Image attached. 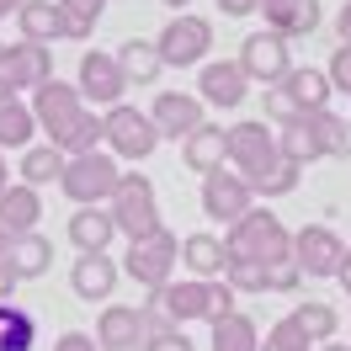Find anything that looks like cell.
Wrapping results in <instances>:
<instances>
[{"instance_id":"obj_15","label":"cell","mask_w":351,"mask_h":351,"mask_svg":"<svg viewBox=\"0 0 351 351\" xmlns=\"http://www.w3.org/2000/svg\"><path fill=\"white\" fill-rule=\"evenodd\" d=\"M149 117H154V128H160V138L176 144V138H192V133L208 123V107H202L197 90H160Z\"/></svg>"},{"instance_id":"obj_14","label":"cell","mask_w":351,"mask_h":351,"mask_svg":"<svg viewBox=\"0 0 351 351\" xmlns=\"http://www.w3.org/2000/svg\"><path fill=\"white\" fill-rule=\"evenodd\" d=\"M75 86H80V96H86V107H117L123 90H128V75H123V64H117V53L90 48L86 59H80Z\"/></svg>"},{"instance_id":"obj_10","label":"cell","mask_w":351,"mask_h":351,"mask_svg":"<svg viewBox=\"0 0 351 351\" xmlns=\"http://www.w3.org/2000/svg\"><path fill=\"white\" fill-rule=\"evenodd\" d=\"M240 69L250 75V86H277L287 69H293V43H287L282 32L261 27V32H250L240 43Z\"/></svg>"},{"instance_id":"obj_24","label":"cell","mask_w":351,"mask_h":351,"mask_svg":"<svg viewBox=\"0 0 351 351\" xmlns=\"http://www.w3.org/2000/svg\"><path fill=\"white\" fill-rule=\"evenodd\" d=\"M38 133L32 101H22V90H0V149H27Z\"/></svg>"},{"instance_id":"obj_42","label":"cell","mask_w":351,"mask_h":351,"mask_svg":"<svg viewBox=\"0 0 351 351\" xmlns=\"http://www.w3.org/2000/svg\"><path fill=\"white\" fill-rule=\"evenodd\" d=\"M325 75H330V86H335V90H346V96H351V43H341L335 53H330Z\"/></svg>"},{"instance_id":"obj_34","label":"cell","mask_w":351,"mask_h":351,"mask_svg":"<svg viewBox=\"0 0 351 351\" xmlns=\"http://www.w3.org/2000/svg\"><path fill=\"white\" fill-rule=\"evenodd\" d=\"M298 176H304V165H293V160L282 154L266 176L250 181V192H256V197H287V192H298Z\"/></svg>"},{"instance_id":"obj_3","label":"cell","mask_w":351,"mask_h":351,"mask_svg":"<svg viewBox=\"0 0 351 351\" xmlns=\"http://www.w3.org/2000/svg\"><path fill=\"white\" fill-rule=\"evenodd\" d=\"M123 181V160L112 149H90V154H69L64 176H59V192H64L75 208H107L112 192Z\"/></svg>"},{"instance_id":"obj_41","label":"cell","mask_w":351,"mask_h":351,"mask_svg":"<svg viewBox=\"0 0 351 351\" xmlns=\"http://www.w3.org/2000/svg\"><path fill=\"white\" fill-rule=\"evenodd\" d=\"M144 351H197V341H192L186 330H149Z\"/></svg>"},{"instance_id":"obj_25","label":"cell","mask_w":351,"mask_h":351,"mask_svg":"<svg viewBox=\"0 0 351 351\" xmlns=\"http://www.w3.org/2000/svg\"><path fill=\"white\" fill-rule=\"evenodd\" d=\"M181 160L192 165L197 176H213L219 165H229V144H223V128L219 123H202L192 138H181Z\"/></svg>"},{"instance_id":"obj_16","label":"cell","mask_w":351,"mask_h":351,"mask_svg":"<svg viewBox=\"0 0 351 351\" xmlns=\"http://www.w3.org/2000/svg\"><path fill=\"white\" fill-rule=\"evenodd\" d=\"M144 341H149L144 308H133V304H107L101 308V319H96V346L101 351H144Z\"/></svg>"},{"instance_id":"obj_2","label":"cell","mask_w":351,"mask_h":351,"mask_svg":"<svg viewBox=\"0 0 351 351\" xmlns=\"http://www.w3.org/2000/svg\"><path fill=\"white\" fill-rule=\"evenodd\" d=\"M229 256L234 261H261V266H277V261H293V229H287L271 208H250L245 219L229 223Z\"/></svg>"},{"instance_id":"obj_11","label":"cell","mask_w":351,"mask_h":351,"mask_svg":"<svg viewBox=\"0 0 351 351\" xmlns=\"http://www.w3.org/2000/svg\"><path fill=\"white\" fill-rule=\"evenodd\" d=\"M256 208V192H250V181H245L240 171H229V165H219L213 176H202V213L208 219H219L223 229L234 219H245Z\"/></svg>"},{"instance_id":"obj_30","label":"cell","mask_w":351,"mask_h":351,"mask_svg":"<svg viewBox=\"0 0 351 351\" xmlns=\"http://www.w3.org/2000/svg\"><path fill=\"white\" fill-rule=\"evenodd\" d=\"M208 351H261V330H256V319L250 314H223V319H213V341H208Z\"/></svg>"},{"instance_id":"obj_12","label":"cell","mask_w":351,"mask_h":351,"mask_svg":"<svg viewBox=\"0 0 351 351\" xmlns=\"http://www.w3.org/2000/svg\"><path fill=\"white\" fill-rule=\"evenodd\" d=\"M341 256H346V245H341V234H335L330 223H308V229L293 234V261H298V271L314 277V282L335 277V271H341Z\"/></svg>"},{"instance_id":"obj_33","label":"cell","mask_w":351,"mask_h":351,"mask_svg":"<svg viewBox=\"0 0 351 351\" xmlns=\"http://www.w3.org/2000/svg\"><path fill=\"white\" fill-rule=\"evenodd\" d=\"M59 11H64V38L69 43H90V32L101 22L107 0H59Z\"/></svg>"},{"instance_id":"obj_26","label":"cell","mask_w":351,"mask_h":351,"mask_svg":"<svg viewBox=\"0 0 351 351\" xmlns=\"http://www.w3.org/2000/svg\"><path fill=\"white\" fill-rule=\"evenodd\" d=\"M117 64H123V75H128V86H154V80L165 75L160 43H149V38H128V43H117Z\"/></svg>"},{"instance_id":"obj_7","label":"cell","mask_w":351,"mask_h":351,"mask_svg":"<svg viewBox=\"0 0 351 351\" xmlns=\"http://www.w3.org/2000/svg\"><path fill=\"white\" fill-rule=\"evenodd\" d=\"M223 144H229V171H240L245 181L266 176L277 160H282V149H277V128L261 123V117H245V123H234V128H223Z\"/></svg>"},{"instance_id":"obj_35","label":"cell","mask_w":351,"mask_h":351,"mask_svg":"<svg viewBox=\"0 0 351 351\" xmlns=\"http://www.w3.org/2000/svg\"><path fill=\"white\" fill-rule=\"evenodd\" d=\"M261 107H266V123L271 128H287V123H298L304 117V107L293 101V90L277 80V86H261Z\"/></svg>"},{"instance_id":"obj_5","label":"cell","mask_w":351,"mask_h":351,"mask_svg":"<svg viewBox=\"0 0 351 351\" xmlns=\"http://www.w3.org/2000/svg\"><path fill=\"white\" fill-rule=\"evenodd\" d=\"M86 96L80 86H69V80H43V86L32 90V117H38V133H43L48 144H59L64 149L69 133L80 128V117H86Z\"/></svg>"},{"instance_id":"obj_23","label":"cell","mask_w":351,"mask_h":351,"mask_svg":"<svg viewBox=\"0 0 351 351\" xmlns=\"http://www.w3.org/2000/svg\"><path fill=\"white\" fill-rule=\"evenodd\" d=\"M117 240V223H112V208H75L69 213V245L80 256H96Z\"/></svg>"},{"instance_id":"obj_39","label":"cell","mask_w":351,"mask_h":351,"mask_svg":"<svg viewBox=\"0 0 351 351\" xmlns=\"http://www.w3.org/2000/svg\"><path fill=\"white\" fill-rule=\"evenodd\" d=\"M314 32H319V0H304V5L287 16L282 38H287V43H298V38H314Z\"/></svg>"},{"instance_id":"obj_36","label":"cell","mask_w":351,"mask_h":351,"mask_svg":"<svg viewBox=\"0 0 351 351\" xmlns=\"http://www.w3.org/2000/svg\"><path fill=\"white\" fill-rule=\"evenodd\" d=\"M223 282L234 287V293H266V266L261 261H234V256H229Z\"/></svg>"},{"instance_id":"obj_48","label":"cell","mask_w":351,"mask_h":351,"mask_svg":"<svg viewBox=\"0 0 351 351\" xmlns=\"http://www.w3.org/2000/svg\"><path fill=\"white\" fill-rule=\"evenodd\" d=\"M335 282H341V287H346V293H351V250H346V256H341V271H335Z\"/></svg>"},{"instance_id":"obj_46","label":"cell","mask_w":351,"mask_h":351,"mask_svg":"<svg viewBox=\"0 0 351 351\" xmlns=\"http://www.w3.org/2000/svg\"><path fill=\"white\" fill-rule=\"evenodd\" d=\"M11 293H16V277H11V266L0 261V304H5V298H11Z\"/></svg>"},{"instance_id":"obj_9","label":"cell","mask_w":351,"mask_h":351,"mask_svg":"<svg viewBox=\"0 0 351 351\" xmlns=\"http://www.w3.org/2000/svg\"><path fill=\"white\" fill-rule=\"evenodd\" d=\"M154 43H160V59H165V64L192 69V64H202L208 48H213V22H208V16H192V11H176Z\"/></svg>"},{"instance_id":"obj_54","label":"cell","mask_w":351,"mask_h":351,"mask_svg":"<svg viewBox=\"0 0 351 351\" xmlns=\"http://www.w3.org/2000/svg\"><path fill=\"white\" fill-rule=\"evenodd\" d=\"M0 48H5V38H0Z\"/></svg>"},{"instance_id":"obj_38","label":"cell","mask_w":351,"mask_h":351,"mask_svg":"<svg viewBox=\"0 0 351 351\" xmlns=\"http://www.w3.org/2000/svg\"><path fill=\"white\" fill-rule=\"evenodd\" d=\"M319 128H325V149L330 160H351V123L335 112H319Z\"/></svg>"},{"instance_id":"obj_50","label":"cell","mask_w":351,"mask_h":351,"mask_svg":"<svg viewBox=\"0 0 351 351\" xmlns=\"http://www.w3.org/2000/svg\"><path fill=\"white\" fill-rule=\"evenodd\" d=\"M5 176H11V171H5V149H0V192H5V186H11V181H5Z\"/></svg>"},{"instance_id":"obj_19","label":"cell","mask_w":351,"mask_h":351,"mask_svg":"<svg viewBox=\"0 0 351 351\" xmlns=\"http://www.w3.org/2000/svg\"><path fill=\"white\" fill-rule=\"evenodd\" d=\"M38 223H43V192L27 186V181H11V186L0 192V234H5V240H22Z\"/></svg>"},{"instance_id":"obj_6","label":"cell","mask_w":351,"mask_h":351,"mask_svg":"<svg viewBox=\"0 0 351 351\" xmlns=\"http://www.w3.org/2000/svg\"><path fill=\"white\" fill-rule=\"evenodd\" d=\"M101 128H107V149L117 154V160H128V165H138V160H149L165 138H160V128H154L149 112L128 107V101H117V107L101 112Z\"/></svg>"},{"instance_id":"obj_4","label":"cell","mask_w":351,"mask_h":351,"mask_svg":"<svg viewBox=\"0 0 351 351\" xmlns=\"http://www.w3.org/2000/svg\"><path fill=\"white\" fill-rule=\"evenodd\" d=\"M107 208H112L117 234H123L128 245L133 240H149L154 229H165V219H160V197H154V181H149V176H123Z\"/></svg>"},{"instance_id":"obj_18","label":"cell","mask_w":351,"mask_h":351,"mask_svg":"<svg viewBox=\"0 0 351 351\" xmlns=\"http://www.w3.org/2000/svg\"><path fill=\"white\" fill-rule=\"evenodd\" d=\"M117 277H123V266L112 261L107 250L80 256V261L69 266V287H75V298H80V304H107L112 293H117Z\"/></svg>"},{"instance_id":"obj_45","label":"cell","mask_w":351,"mask_h":351,"mask_svg":"<svg viewBox=\"0 0 351 351\" xmlns=\"http://www.w3.org/2000/svg\"><path fill=\"white\" fill-rule=\"evenodd\" d=\"M213 5H219L223 16H250V11L261 5V0H213Z\"/></svg>"},{"instance_id":"obj_32","label":"cell","mask_w":351,"mask_h":351,"mask_svg":"<svg viewBox=\"0 0 351 351\" xmlns=\"http://www.w3.org/2000/svg\"><path fill=\"white\" fill-rule=\"evenodd\" d=\"M293 325L304 330L314 346H325V341H335V330H341V314L330 304H319V298H304V304H293V314H287Z\"/></svg>"},{"instance_id":"obj_21","label":"cell","mask_w":351,"mask_h":351,"mask_svg":"<svg viewBox=\"0 0 351 351\" xmlns=\"http://www.w3.org/2000/svg\"><path fill=\"white\" fill-rule=\"evenodd\" d=\"M277 149H282L293 165H314V160H330V149H325V128H319V112H308V117H298V123L277 128Z\"/></svg>"},{"instance_id":"obj_44","label":"cell","mask_w":351,"mask_h":351,"mask_svg":"<svg viewBox=\"0 0 351 351\" xmlns=\"http://www.w3.org/2000/svg\"><path fill=\"white\" fill-rule=\"evenodd\" d=\"M53 351H101V346H96V335H86V330H64L53 341Z\"/></svg>"},{"instance_id":"obj_31","label":"cell","mask_w":351,"mask_h":351,"mask_svg":"<svg viewBox=\"0 0 351 351\" xmlns=\"http://www.w3.org/2000/svg\"><path fill=\"white\" fill-rule=\"evenodd\" d=\"M38 346V314L22 304H0V351H32Z\"/></svg>"},{"instance_id":"obj_47","label":"cell","mask_w":351,"mask_h":351,"mask_svg":"<svg viewBox=\"0 0 351 351\" xmlns=\"http://www.w3.org/2000/svg\"><path fill=\"white\" fill-rule=\"evenodd\" d=\"M335 27H341V43H351V0L341 5V16H335Z\"/></svg>"},{"instance_id":"obj_40","label":"cell","mask_w":351,"mask_h":351,"mask_svg":"<svg viewBox=\"0 0 351 351\" xmlns=\"http://www.w3.org/2000/svg\"><path fill=\"white\" fill-rule=\"evenodd\" d=\"M298 287H304V271H298V261L266 266V293H298Z\"/></svg>"},{"instance_id":"obj_28","label":"cell","mask_w":351,"mask_h":351,"mask_svg":"<svg viewBox=\"0 0 351 351\" xmlns=\"http://www.w3.org/2000/svg\"><path fill=\"white\" fill-rule=\"evenodd\" d=\"M16 27H22L27 43H59L64 38V11H59V0H27L22 11H16Z\"/></svg>"},{"instance_id":"obj_17","label":"cell","mask_w":351,"mask_h":351,"mask_svg":"<svg viewBox=\"0 0 351 351\" xmlns=\"http://www.w3.org/2000/svg\"><path fill=\"white\" fill-rule=\"evenodd\" d=\"M197 96H202V107H213V112H234L245 96H250V75L240 69V59L202 64V75H197Z\"/></svg>"},{"instance_id":"obj_20","label":"cell","mask_w":351,"mask_h":351,"mask_svg":"<svg viewBox=\"0 0 351 351\" xmlns=\"http://www.w3.org/2000/svg\"><path fill=\"white\" fill-rule=\"evenodd\" d=\"M181 266H186V277H197V282H219L223 266H229V245H223L219 234L197 229V234L181 240Z\"/></svg>"},{"instance_id":"obj_43","label":"cell","mask_w":351,"mask_h":351,"mask_svg":"<svg viewBox=\"0 0 351 351\" xmlns=\"http://www.w3.org/2000/svg\"><path fill=\"white\" fill-rule=\"evenodd\" d=\"M298 5H304V0H261L256 11H261V22L271 27V32H282V27H287V16H293Z\"/></svg>"},{"instance_id":"obj_51","label":"cell","mask_w":351,"mask_h":351,"mask_svg":"<svg viewBox=\"0 0 351 351\" xmlns=\"http://www.w3.org/2000/svg\"><path fill=\"white\" fill-rule=\"evenodd\" d=\"M319 351H351V346H335V341H325V346H319Z\"/></svg>"},{"instance_id":"obj_1","label":"cell","mask_w":351,"mask_h":351,"mask_svg":"<svg viewBox=\"0 0 351 351\" xmlns=\"http://www.w3.org/2000/svg\"><path fill=\"white\" fill-rule=\"evenodd\" d=\"M234 287L223 282H197V277H181V282H165L149 293V304H144V319H149V330H181L192 325V319H223V314H234Z\"/></svg>"},{"instance_id":"obj_52","label":"cell","mask_w":351,"mask_h":351,"mask_svg":"<svg viewBox=\"0 0 351 351\" xmlns=\"http://www.w3.org/2000/svg\"><path fill=\"white\" fill-rule=\"evenodd\" d=\"M160 5H192V0H160Z\"/></svg>"},{"instance_id":"obj_22","label":"cell","mask_w":351,"mask_h":351,"mask_svg":"<svg viewBox=\"0 0 351 351\" xmlns=\"http://www.w3.org/2000/svg\"><path fill=\"white\" fill-rule=\"evenodd\" d=\"M5 266H11L16 282H38V277H48V266H53V240H48L43 229L11 240V245H5Z\"/></svg>"},{"instance_id":"obj_29","label":"cell","mask_w":351,"mask_h":351,"mask_svg":"<svg viewBox=\"0 0 351 351\" xmlns=\"http://www.w3.org/2000/svg\"><path fill=\"white\" fill-rule=\"evenodd\" d=\"M282 86L293 90V101L304 107V117H308V112H330V96H335V86H330L325 69H308V64L298 69V64H293V69L282 75Z\"/></svg>"},{"instance_id":"obj_53","label":"cell","mask_w":351,"mask_h":351,"mask_svg":"<svg viewBox=\"0 0 351 351\" xmlns=\"http://www.w3.org/2000/svg\"><path fill=\"white\" fill-rule=\"evenodd\" d=\"M5 245H11V240H5V234H0V261H5Z\"/></svg>"},{"instance_id":"obj_8","label":"cell","mask_w":351,"mask_h":351,"mask_svg":"<svg viewBox=\"0 0 351 351\" xmlns=\"http://www.w3.org/2000/svg\"><path fill=\"white\" fill-rule=\"evenodd\" d=\"M176 266H181V240H176L171 229H154L149 240H133L128 256H123V271H128L138 287H165L176 277Z\"/></svg>"},{"instance_id":"obj_49","label":"cell","mask_w":351,"mask_h":351,"mask_svg":"<svg viewBox=\"0 0 351 351\" xmlns=\"http://www.w3.org/2000/svg\"><path fill=\"white\" fill-rule=\"evenodd\" d=\"M27 0H0V16H5V11H22Z\"/></svg>"},{"instance_id":"obj_37","label":"cell","mask_w":351,"mask_h":351,"mask_svg":"<svg viewBox=\"0 0 351 351\" xmlns=\"http://www.w3.org/2000/svg\"><path fill=\"white\" fill-rule=\"evenodd\" d=\"M261 351H314V341H308L293 319H277V325L261 335Z\"/></svg>"},{"instance_id":"obj_13","label":"cell","mask_w":351,"mask_h":351,"mask_svg":"<svg viewBox=\"0 0 351 351\" xmlns=\"http://www.w3.org/2000/svg\"><path fill=\"white\" fill-rule=\"evenodd\" d=\"M43 80H53V48L27 38L0 48V90H38Z\"/></svg>"},{"instance_id":"obj_27","label":"cell","mask_w":351,"mask_h":351,"mask_svg":"<svg viewBox=\"0 0 351 351\" xmlns=\"http://www.w3.org/2000/svg\"><path fill=\"white\" fill-rule=\"evenodd\" d=\"M64 160L69 154L59 149V144H27L22 149V165H16V176H22L27 186H38V192H43V186H59V176H64Z\"/></svg>"}]
</instances>
